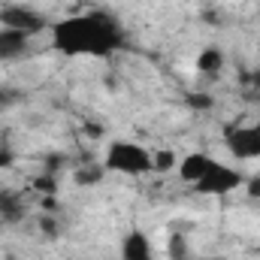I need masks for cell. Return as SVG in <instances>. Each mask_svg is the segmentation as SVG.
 I'll use <instances>...</instances> for the list:
<instances>
[{
    "instance_id": "8fae6325",
    "label": "cell",
    "mask_w": 260,
    "mask_h": 260,
    "mask_svg": "<svg viewBox=\"0 0 260 260\" xmlns=\"http://www.w3.org/2000/svg\"><path fill=\"white\" fill-rule=\"evenodd\" d=\"M188 251H191V248H188L185 233H173V236H170V242H167V254H170V260H191Z\"/></svg>"
},
{
    "instance_id": "277c9868",
    "label": "cell",
    "mask_w": 260,
    "mask_h": 260,
    "mask_svg": "<svg viewBox=\"0 0 260 260\" xmlns=\"http://www.w3.org/2000/svg\"><path fill=\"white\" fill-rule=\"evenodd\" d=\"M0 27L18 30V34H27V37H40L52 27V21L27 3H6V6H0Z\"/></svg>"
},
{
    "instance_id": "5bb4252c",
    "label": "cell",
    "mask_w": 260,
    "mask_h": 260,
    "mask_svg": "<svg viewBox=\"0 0 260 260\" xmlns=\"http://www.w3.org/2000/svg\"><path fill=\"white\" fill-rule=\"evenodd\" d=\"M242 82H245V88H248L251 94H260V67H254L251 73H245Z\"/></svg>"
},
{
    "instance_id": "2e32d148",
    "label": "cell",
    "mask_w": 260,
    "mask_h": 260,
    "mask_svg": "<svg viewBox=\"0 0 260 260\" xmlns=\"http://www.w3.org/2000/svg\"><path fill=\"white\" fill-rule=\"evenodd\" d=\"M40 224H43V233H46V236H58V218L49 215V218H43Z\"/></svg>"
},
{
    "instance_id": "e0dca14e",
    "label": "cell",
    "mask_w": 260,
    "mask_h": 260,
    "mask_svg": "<svg viewBox=\"0 0 260 260\" xmlns=\"http://www.w3.org/2000/svg\"><path fill=\"white\" fill-rule=\"evenodd\" d=\"M15 97H18V94H15L12 88H3V85H0V112H3V109H6V106L15 100Z\"/></svg>"
},
{
    "instance_id": "3957f363",
    "label": "cell",
    "mask_w": 260,
    "mask_h": 260,
    "mask_svg": "<svg viewBox=\"0 0 260 260\" xmlns=\"http://www.w3.org/2000/svg\"><path fill=\"white\" fill-rule=\"evenodd\" d=\"M103 170L106 173H118V176H148L154 173V151L145 148L142 142H133V139H115L106 145V154H103Z\"/></svg>"
},
{
    "instance_id": "5b68a950",
    "label": "cell",
    "mask_w": 260,
    "mask_h": 260,
    "mask_svg": "<svg viewBox=\"0 0 260 260\" xmlns=\"http://www.w3.org/2000/svg\"><path fill=\"white\" fill-rule=\"evenodd\" d=\"M224 145L236 160H260V124H239L224 130Z\"/></svg>"
},
{
    "instance_id": "9c48e42d",
    "label": "cell",
    "mask_w": 260,
    "mask_h": 260,
    "mask_svg": "<svg viewBox=\"0 0 260 260\" xmlns=\"http://www.w3.org/2000/svg\"><path fill=\"white\" fill-rule=\"evenodd\" d=\"M197 70H200L203 76H215V73H221V70H224V52L215 49V46L203 49V52L197 55Z\"/></svg>"
},
{
    "instance_id": "d6986e66",
    "label": "cell",
    "mask_w": 260,
    "mask_h": 260,
    "mask_svg": "<svg viewBox=\"0 0 260 260\" xmlns=\"http://www.w3.org/2000/svg\"><path fill=\"white\" fill-rule=\"evenodd\" d=\"M6 167H12V151L0 148V170H6Z\"/></svg>"
},
{
    "instance_id": "7a4b0ae2",
    "label": "cell",
    "mask_w": 260,
    "mask_h": 260,
    "mask_svg": "<svg viewBox=\"0 0 260 260\" xmlns=\"http://www.w3.org/2000/svg\"><path fill=\"white\" fill-rule=\"evenodd\" d=\"M176 173H179V182H185L188 188H194L197 194L206 197L230 194V191L245 185V176L236 167H230L206 151H188L185 157H179Z\"/></svg>"
},
{
    "instance_id": "30bf717a",
    "label": "cell",
    "mask_w": 260,
    "mask_h": 260,
    "mask_svg": "<svg viewBox=\"0 0 260 260\" xmlns=\"http://www.w3.org/2000/svg\"><path fill=\"white\" fill-rule=\"evenodd\" d=\"M106 176V170H103V164H91V167H79L76 173H73V179H76V185H97L100 179Z\"/></svg>"
},
{
    "instance_id": "9a60e30c",
    "label": "cell",
    "mask_w": 260,
    "mask_h": 260,
    "mask_svg": "<svg viewBox=\"0 0 260 260\" xmlns=\"http://www.w3.org/2000/svg\"><path fill=\"white\" fill-rule=\"evenodd\" d=\"M245 191H248V197L257 200L260 197V176H245Z\"/></svg>"
},
{
    "instance_id": "ba28073f",
    "label": "cell",
    "mask_w": 260,
    "mask_h": 260,
    "mask_svg": "<svg viewBox=\"0 0 260 260\" xmlns=\"http://www.w3.org/2000/svg\"><path fill=\"white\" fill-rule=\"evenodd\" d=\"M24 215H27L24 197L18 194V191L3 188V191H0V221H6V224H21Z\"/></svg>"
},
{
    "instance_id": "8992f818",
    "label": "cell",
    "mask_w": 260,
    "mask_h": 260,
    "mask_svg": "<svg viewBox=\"0 0 260 260\" xmlns=\"http://www.w3.org/2000/svg\"><path fill=\"white\" fill-rule=\"evenodd\" d=\"M118 254H121V260H154V245H151V239H148L145 230L130 227L127 233L121 236Z\"/></svg>"
},
{
    "instance_id": "52a82bcc",
    "label": "cell",
    "mask_w": 260,
    "mask_h": 260,
    "mask_svg": "<svg viewBox=\"0 0 260 260\" xmlns=\"http://www.w3.org/2000/svg\"><path fill=\"white\" fill-rule=\"evenodd\" d=\"M30 40H34V37H27V34L0 27V61H18V58L30 49Z\"/></svg>"
},
{
    "instance_id": "6da1fadb",
    "label": "cell",
    "mask_w": 260,
    "mask_h": 260,
    "mask_svg": "<svg viewBox=\"0 0 260 260\" xmlns=\"http://www.w3.org/2000/svg\"><path fill=\"white\" fill-rule=\"evenodd\" d=\"M52 49L64 58H109L124 49L127 37L121 21L106 9L73 12L49 27Z\"/></svg>"
},
{
    "instance_id": "ac0fdd59",
    "label": "cell",
    "mask_w": 260,
    "mask_h": 260,
    "mask_svg": "<svg viewBox=\"0 0 260 260\" xmlns=\"http://www.w3.org/2000/svg\"><path fill=\"white\" fill-rule=\"evenodd\" d=\"M191 103H194L197 109H209L212 106V97L209 94H197V97H191Z\"/></svg>"
},
{
    "instance_id": "4fadbf2b",
    "label": "cell",
    "mask_w": 260,
    "mask_h": 260,
    "mask_svg": "<svg viewBox=\"0 0 260 260\" xmlns=\"http://www.w3.org/2000/svg\"><path fill=\"white\" fill-rule=\"evenodd\" d=\"M34 191L43 194V197H58V179H55L52 173H46V176L34 179Z\"/></svg>"
},
{
    "instance_id": "7c38bea8",
    "label": "cell",
    "mask_w": 260,
    "mask_h": 260,
    "mask_svg": "<svg viewBox=\"0 0 260 260\" xmlns=\"http://www.w3.org/2000/svg\"><path fill=\"white\" fill-rule=\"evenodd\" d=\"M179 167V154L164 148V151H154V173H170Z\"/></svg>"
},
{
    "instance_id": "ffe728a7",
    "label": "cell",
    "mask_w": 260,
    "mask_h": 260,
    "mask_svg": "<svg viewBox=\"0 0 260 260\" xmlns=\"http://www.w3.org/2000/svg\"><path fill=\"white\" fill-rule=\"evenodd\" d=\"M200 260H227V257H218V254H206V257H200Z\"/></svg>"
}]
</instances>
